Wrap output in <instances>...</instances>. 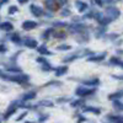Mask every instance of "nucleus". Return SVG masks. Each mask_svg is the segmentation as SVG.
<instances>
[{
    "label": "nucleus",
    "instance_id": "nucleus-1",
    "mask_svg": "<svg viewBox=\"0 0 123 123\" xmlns=\"http://www.w3.org/2000/svg\"><path fill=\"white\" fill-rule=\"evenodd\" d=\"M0 78H1L3 80H6V81H12V83H17V84H27L30 81V75L27 74H14V75H9V74H5V73H0Z\"/></svg>",
    "mask_w": 123,
    "mask_h": 123
},
{
    "label": "nucleus",
    "instance_id": "nucleus-2",
    "mask_svg": "<svg viewBox=\"0 0 123 123\" xmlns=\"http://www.w3.org/2000/svg\"><path fill=\"white\" fill-rule=\"evenodd\" d=\"M96 92V89L95 87H87V86H79L75 89V95L79 96V97H87V96H91Z\"/></svg>",
    "mask_w": 123,
    "mask_h": 123
},
{
    "label": "nucleus",
    "instance_id": "nucleus-3",
    "mask_svg": "<svg viewBox=\"0 0 123 123\" xmlns=\"http://www.w3.org/2000/svg\"><path fill=\"white\" fill-rule=\"evenodd\" d=\"M68 28L70 32H73V33H83V32H86L87 31V25L83 24V22H73L71 25H68Z\"/></svg>",
    "mask_w": 123,
    "mask_h": 123
},
{
    "label": "nucleus",
    "instance_id": "nucleus-4",
    "mask_svg": "<svg viewBox=\"0 0 123 123\" xmlns=\"http://www.w3.org/2000/svg\"><path fill=\"white\" fill-rule=\"evenodd\" d=\"M18 107H20V101H12L11 104H10V106L7 107L6 112L4 113L3 119H4V121H7V119H9L10 117H11L12 115H15L16 112H17Z\"/></svg>",
    "mask_w": 123,
    "mask_h": 123
},
{
    "label": "nucleus",
    "instance_id": "nucleus-5",
    "mask_svg": "<svg viewBox=\"0 0 123 123\" xmlns=\"http://www.w3.org/2000/svg\"><path fill=\"white\" fill-rule=\"evenodd\" d=\"M95 20L97 21V24H98L100 26H105V27L112 22V18H110V17H108L106 14H105V15H104V14H101L100 11H96Z\"/></svg>",
    "mask_w": 123,
    "mask_h": 123
},
{
    "label": "nucleus",
    "instance_id": "nucleus-6",
    "mask_svg": "<svg viewBox=\"0 0 123 123\" xmlns=\"http://www.w3.org/2000/svg\"><path fill=\"white\" fill-rule=\"evenodd\" d=\"M106 15L110 18H112V21H113V20H116V18H118L121 16V11H119V9H117L116 6L110 5V6L106 7Z\"/></svg>",
    "mask_w": 123,
    "mask_h": 123
},
{
    "label": "nucleus",
    "instance_id": "nucleus-7",
    "mask_svg": "<svg viewBox=\"0 0 123 123\" xmlns=\"http://www.w3.org/2000/svg\"><path fill=\"white\" fill-rule=\"evenodd\" d=\"M30 11H31V14H32L33 16H36V17H41V16H43V15L46 14V12L43 11L42 7L38 6V5H35V4L30 5Z\"/></svg>",
    "mask_w": 123,
    "mask_h": 123
},
{
    "label": "nucleus",
    "instance_id": "nucleus-8",
    "mask_svg": "<svg viewBox=\"0 0 123 123\" xmlns=\"http://www.w3.org/2000/svg\"><path fill=\"white\" fill-rule=\"evenodd\" d=\"M107 57V53L106 52H102L100 54H92L87 58V62H92V63H98V62H102L105 60Z\"/></svg>",
    "mask_w": 123,
    "mask_h": 123
},
{
    "label": "nucleus",
    "instance_id": "nucleus-9",
    "mask_svg": "<svg viewBox=\"0 0 123 123\" xmlns=\"http://www.w3.org/2000/svg\"><path fill=\"white\" fill-rule=\"evenodd\" d=\"M36 96H37V91L31 90V91L25 92V94L21 96V101H25V102H27V101H32V100L36 98Z\"/></svg>",
    "mask_w": 123,
    "mask_h": 123
},
{
    "label": "nucleus",
    "instance_id": "nucleus-10",
    "mask_svg": "<svg viewBox=\"0 0 123 123\" xmlns=\"http://www.w3.org/2000/svg\"><path fill=\"white\" fill-rule=\"evenodd\" d=\"M83 112L84 113H92V115H101V108L98 107H94V106H84L83 107Z\"/></svg>",
    "mask_w": 123,
    "mask_h": 123
},
{
    "label": "nucleus",
    "instance_id": "nucleus-11",
    "mask_svg": "<svg viewBox=\"0 0 123 123\" xmlns=\"http://www.w3.org/2000/svg\"><path fill=\"white\" fill-rule=\"evenodd\" d=\"M5 69H6L7 73H14V74H20V73H22V69L20 68L16 63H12V64L6 65Z\"/></svg>",
    "mask_w": 123,
    "mask_h": 123
},
{
    "label": "nucleus",
    "instance_id": "nucleus-12",
    "mask_svg": "<svg viewBox=\"0 0 123 123\" xmlns=\"http://www.w3.org/2000/svg\"><path fill=\"white\" fill-rule=\"evenodd\" d=\"M38 26V24L36 21H32V20H26V21L22 22V28L25 31H31V30H33Z\"/></svg>",
    "mask_w": 123,
    "mask_h": 123
},
{
    "label": "nucleus",
    "instance_id": "nucleus-13",
    "mask_svg": "<svg viewBox=\"0 0 123 123\" xmlns=\"http://www.w3.org/2000/svg\"><path fill=\"white\" fill-rule=\"evenodd\" d=\"M44 5H46L47 10H49V11H55L59 7V4L55 0H44Z\"/></svg>",
    "mask_w": 123,
    "mask_h": 123
},
{
    "label": "nucleus",
    "instance_id": "nucleus-14",
    "mask_svg": "<svg viewBox=\"0 0 123 123\" xmlns=\"http://www.w3.org/2000/svg\"><path fill=\"white\" fill-rule=\"evenodd\" d=\"M107 98H108L110 101H115V100H121V98H123V89H122V90H117V91H115V92H112V94H110V95L107 96Z\"/></svg>",
    "mask_w": 123,
    "mask_h": 123
},
{
    "label": "nucleus",
    "instance_id": "nucleus-15",
    "mask_svg": "<svg viewBox=\"0 0 123 123\" xmlns=\"http://www.w3.org/2000/svg\"><path fill=\"white\" fill-rule=\"evenodd\" d=\"M24 44L27 48H31V49H35V48L38 47V42H37V39H35V38H26Z\"/></svg>",
    "mask_w": 123,
    "mask_h": 123
},
{
    "label": "nucleus",
    "instance_id": "nucleus-16",
    "mask_svg": "<svg viewBox=\"0 0 123 123\" xmlns=\"http://www.w3.org/2000/svg\"><path fill=\"white\" fill-rule=\"evenodd\" d=\"M70 106L71 107H74V108H83L85 106V100L84 97H80L79 100H73V101H70Z\"/></svg>",
    "mask_w": 123,
    "mask_h": 123
},
{
    "label": "nucleus",
    "instance_id": "nucleus-17",
    "mask_svg": "<svg viewBox=\"0 0 123 123\" xmlns=\"http://www.w3.org/2000/svg\"><path fill=\"white\" fill-rule=\"evenodd\" d=\"M75 6H76L79 12H85L87 10V7H89V5L85 1H81V0H76V1H75Z\"/></svg>",
    "mask_w": 123,
    "mask_h": 123
},
{
    "label": "nucleus",
    "instance_id": "nucleus-18",
    "mask_svg": "<svg viewBox=\"0 0 123 123\" xmlns=\"http://www.w3.org/2000/svg\"><path fill=\"white\" fill-rule=\"evenodd\" d=\"M36 49H37V52H38L41 55H52V54H53V53L50 52V50H49L48 48H47V46H46V44L38 46Z\"/></svg>",
    "mask_w": 123,
    "mask_h": 123
},
{
    "label": "nucleus",
    "instance_id": "nucleus-19",
    "mask_svg": "<svg viewBox=\"0 0 123 123\" xmlns=\"http://www.w3.org/2000/svg\"><path fill=\"white\" fill-rule=\"evenodd\" d=\"M83 84L85 86H91V87H96L100 84V79L94 78V79H89V80H83Z\"/></svg>",
    "mask_w": 123,
    "mask_h": 123
},
{
    "label": "nucleus",
    "instance_id": "nucleus-20",
    "mask_svg": "<svg viewBox=\"0 0 123 123\" xmlns=\"http://www.w3.org/2000/svg\"><path fill=\"white\" fill-rule=\"evenodd\" d=\"M0 30L1 31H6V32H10V31L14 30V25L9 21H4V22H0Z\"/></svg>",
    "mask_w": 123,
    "mask_h": 123
},
{
    "label": "nucleus",
    "instance_id": "nucleus-21",
    "mask_svg": "<svg viewBox=\"0 0 123 123\" xmlns=\"http://www.w3.org/2000/svg\"><path fill=\"white\" fill-rule=\"evenodd\" d=\"M55 70V76H63L68 73V67L67 65H60V67H57Z\"/></svg>",
    "mask_w": 123,
    "mask_h": 123
},
{
    "label": "nucleus",
    "instance_id": "nucleus-22",
    "mask_svg": "<svg viewBox=\"0 0 123 123\" xmlns=\"http://www.w3.org/2000/svg\"><path fill=\"white\" fill-rule=\"evenodd\" d=\"M76 39H78V42H79V43L87 42V41L90 39V36H89V33H87V31H86V32H83V33L76 35Z\"/></svg>",
    "mask_w": 123,
    "mask_h": 123
},
{
    "label": "nucleus",
    "instance_id": "nucleus-23",
    "mask_svg": "<svg viewBox=\"0 0 123 123\" xmlns=\"http://www.w3.org/2000/svg\"><path fill=\"white\" fill-rule=\"evenodd\" d=\"M108 63H110L111 65H117V67H121V68L123 69V60L119 59L118 57H111Z\"/></svg>",
    "mask_w": 123,
    "mask_h": 123
},
{
    "label": "nucleus",
    "instance_id": "nucleus-24",
    "mask_svg": "<svg viewBox=\"0 0 123 123\" xmlns=\"http://www.w3.org/2000/svg\"><path fill=\"white\" fill-rule=\"evenodd\" d=\"M10 41H11L12 43H15V44H22L24 43L22 41H21V37H20V35L17 32L11 33V36H10Z\"/></svg>",
    "mask_w": 123,
    "mask_h": 123
},
{
    "label": "nucleus",
    "instance_id": "nucleus-25",
    "mask_svg": "<svg viewBox=\"0 0 123 123\" xmlns=\"http://www.w3.org/2000/svg\"><path fill=\"white\" fill-rule=\"evenodd\" d=\"M107 119L112 123H123V116H115V115H108Z\"/></svg>",
    "mask_w": 123,
    "mask_h": 123
},
{
    "label": "nucleus",
    "instance_id": "nucleus-26",
    "mask_svg": "<svg viewBox=\"0 0 123 123\" xmlns=\"http://www.w3.org/2000/svg\"><path fill=\"white\" fill-rule=\"evenodd\" d=\"M53 32H54V28H47V30H44V32L42 33V39L43 41H48L49 39V37H50V35H53Z\"/></svg>",
    "mask_w": 123,
    "mask_h": 123
},
{
    "label": "nucleus",
    "instance_id": "nucleus-27",
    "mask_svg": "<svg viewBox=\"0 0 123 123\" xmlns=\"http://www.w3.org/2000/svg\"><path fill=\"white\" fill-rule=\"evenodd\" d=\"M41 107V106H43V107H53L54 104L52 101H49V100H42V101H39L38 104H37V107Z\"/></svg>",
    "mask_w": 123,
    "mask_h": 123
},
{
    "label": "nucleus",
    "instance_id": "nucleus-28",
    "mask_svg": "<svg viewBox=\"0 0 123 123\" xmlns=\"http://www.w3.org/2000/svg\"><path fill=\"white\" fill-rule=\"evenodd\" d=\"M105 33H106V27H105V26H101L100 28H97V30H96L95 36H96V38H101Z\"/></svg>",
    "mask_w": 123,
    "mask_h": 123
},
{
    "label": "nucleus",
    "instance_id": "nucleus-29",
    "mask_svg": "<svg viewBox=\"0 0 123 123\" xmlns=\"http://www.w3.org/2000/svg\"><path fill=\"white\" fill-rule=\"evenodd\" d=\"M113 108L116 111H123V102L121 100H115L113 101Z\"/></svg>",
    "mask_w": 123,
    "mask_h": 123
},
{
    "label": "nucleus",
    "instance_id": "nucleus-30",
    "mask_svg": "<svg viewBox=\"0 0 123 123\" xmlns=\"http://www.w3.org/2000/svg\"><path fill=\"white\" fill-rule=\"evenodd\" d=\"M53 36H54L55 38H60V39H63V38H65V37H67V32H65V31H55V30H54Z\"/></svg>",
    "mask_w": 123,
    "mask_h": 123
},
{
    "label": "nucleus",
    "instance_id": "nucleus-31",
    "mask_svg": "<svg viewBox=\"0 0 123 123\" xmlns=\"http://www.w3.org/2000/svg\"><path fill=\"white\" fill-rule=\"evenodd\" d=\"M41 69H42L43 71H50V70H53V67H52V64L50 63H48V62H46L44 64H42V67H41Z\"/></svg>",
    "mask_w": 123,
    "mask_h": 123
},
{
    "label": "nucleus",
    "instance_id": "nucleus-32",
    "mask_svg": "<svg viewBox=\"0 0 123 123\" xmlns=\"http://www.w3.org/2000/svg\"><path fill=\"white\" fill-rule=\"evenodd\" d=\"M71 49V46L70 44H59V46H57V50H70Z\"/></svg>",
    "mask_w": 123,
    "mask_h": 123
},
{
    "label": "nucleus",
    "instance_id": "nucleus-33",
    "mask_svg": "<svg viewBox=\"0 0 123 123\" xmlns=\"http://www.w3.org/2000/svg\"><path fill=\"white\" fill-rule=\"evenodd\" d=\"M62 86V81H57V80H53V81H49V83H47V84H44V86L47 87V86Z\"/></svg>",
    "mask_w": 123,
    "mask_h": 123
},
{
    "label": "nucleus",
    "instance_id": "nucleus-34",
    "mask_svg": "<svg viewBox=\"0 0 123 123\" xmlns=\"http://www.w3.org/2000/svg\"><path fill=\"white\" fill-rule=\"evenodd\" d=\"M48 117H49V115H47V113H41L39 117H38V122L39 123H44L48 119Z\"/></svg>",
    "mask_w": 123,
    "mask_h": 123
},
{
    "label": "nucleus",
    "instance_id": "nucleus-35",
    "mask_svg": "<svg viewBox=\"0 0 123 123\" xmlns=\"http://www.w3.org/2000/svg\"><path fill=\"white\" fill-rule=\"evenodd\" d=\"M18 11V7L17 6H15V5H11L9 7V10H7V12H9V15H14V14H16Z\"/></svg>",
    "mask_w": 123,
    "mask_h": 123
},
{
    "label": "nucleus",
    "instance_id": "nucleus-36",
    "mask_svg": "<svg viewBox=\"0 0 123 123\" xmlns=\"http://www.w3.org/2000/svg\"><path fill=\"white\" fill-rule=\"evenodd\" d=\"M70 15H71V12H70L69 9H63V10H62V12H60L62 17H67V16H70Z\"/></svg>",
    "mask_w": 123,
    "mask_h": 123
},
{
    "label": "nucleus",
    "instance_id": "nucleus-37",
    "mask_svg": "<svg viewBox=\"0 0 123 123\" xmlns=\"http://www.w3.org/2000/svg\"><path fill=\"white\" fill-rule=\"evenodd\" d=\"M53 26H54V27H67L68 24H67V22H59V21H57V22L53 24Z\"/></svg>",
    "mask_w": 123,
    "mask_h": 123
},
{
    "label": "nucleus",
    "instance_id": "nucleus-38",
    "mask_svg": "<svg viewBox=\"0 0 123 123\" xmlns=\"http://www.w3.org/2000/svg\"><path fill=\"white\" fill-rule=\"evenodd\" d=\"M86 117L85 116H83V115H79L78 116V123H84V122H86Z\"/></svg>",
    "mask_w": 123,
    "mask_h": 123
},
{
    "label": "nucleus",
    "instance_id": "nucleus-39",
    "mask_svg": "<svg viewBox=\"0 0 123 123\" xmlns=\"http://www.w3.org/2000/svg\"><path fill=\"white\" fill-rule=\"evenodd\" d=\"M36 62H37V63H39L41 65H42V64H44L46 62H47V59H46V58H43V57H38V58L36 59Z\"/></svg>",
    "mask_w": 123,
    "mask_h": 123
},
{
    "label": "nucleus",
    "instance_id": "nucleus-40",
    "mask_svg": "<svg viewBox=\"0 0 123 123\" xmlns=\"http://www.w3.org/2000/svg\"><path fill=\"white\" fill-rule=\"evenodd\" d=\"M26 116H27V111L22 112V113H21V115H20V116L17 117V119H16V121H17V122H18V121H22V119H24V118H25Z\"/></svg>",
    "mask_w": 123,
    "mask_h": 123
},
{
    "label": "nucleus",
    "instance_id": "nucleus-41",
    "mask_svg": "<svg viewBox=\"0 0 123 123\" xmlns=\"http://www.w3.org/2000/svg\"><path fill=\"white\" fill-rule=\"evenodd\" d=\"M6 50H7V47L4 43H0V53H5Z\"/></svg>",
    "mask_w": 123,
    "mask_h": 123
},
{
    "label": "nucleus",
    "instance_id": "nucleus-42",
    "mask_svg": "<svg viewBox=\"0 0 123 123\" xmlns=\"http://www.w3.org/2000/svg\"><path fill=\"white\" fill-rule=\"evenodd\" d=\"M94 3H95L97 6H100V7H101V6H104V4H105V3H104V0H94Z\"/></svg>",
    "mask_w": 123,
    "mask_h": 123
},
{
    "label": "nucleus",
    "instance_id": "nucleus-43",
    "mask_svg": "<svg viewBox=\"0 0 123 123\" xmlns=\"http://www.w3.org/2000/svg\"><path fill=\"white\" fill-rule=\"evenodd\" d=\"M69 100H70V98H64V97H63V98H58L57 102H58V104H64V102H68Z\"/></svg>",
    "mask_w": 123,
    "mask_h": 123
},
{
    "label": "nucleus",
    "instance_id": "nucleus-44",
    "mask_svg": "<svg viewBox=\"0 0 123 123\" xmlns=\"http://www.w3.org/2000/svg\"><path fill=\"white\" fill-rule=\"evenodd\" d=\"M55 1L59 4V6H62V5H65V4H68V0H55Z\"/></svg>",
    "mask_w": 123,
    "mask_h": 123
},
{
    "label": "nucleus",
    "instance_id": "nucleus-45",
    "mask_svg": "<svg viewBox=\"0 0 123 123\" xmlns=\"http://www.w3.org/2000/svg\"><path fill=\"white\" fill-rule=\"evenodd\" d=\"M117 1H118V0H104V3H106V4H111V5H112V4H116Z\"/></svg>",
    "mask_w": 123,
    "mask_h": 123
},
{
    "label": "nucleus",
    "instance_id": "nucleus-46",
    "mask_svg": "<svg viewBox=\"0 0 123 123\" xmlns=\"http://www.w3.org/2000/svg\"><path fill=\"white\" fill-rule=\"evenodd\" d=\"M112 78L116 79V80H122L123 81V74L122 75H112Z\"/></svg>",
    "mask_w": 123,
    "mask_h": 123
},
{
    "label": "nucleus",
    "instance_id": "nucleus-47",
    "mask_svg": "<svg viewBox=\"0 0 123 123\" xmlns=\"http://www.w3.org/2000/svg\"><path fill=\"white\" fill-rule=\"evenodd\" d=\"M7 1H9V0H0V7H1L4 4H6Z\"/></svg>",
    "mask_w": 123,
    "mask_h": 123
},
{
    "label": "nucleus",
    "instance_id": "nucleus-48",
    "mask_svg": "<svg viewBox=\"0 0 123 123\" xmlns=\"http://www.w3.org/2000/svg\"><path fill=\"white\" fill-rule=\"evenodd\" d=\"M17 1L20 4H26V3H28V0H17Z\"/></svg>",
    "mask_w": 123,
    "mask_h": 123
},
{
    "label": "nucleus",
    "instance_id": "nucleus-49",
    "mask_svg": "<svg viewBox=\"0 0 123 123\" xmlns=\"http://www.w3.org/2000/svg\"><path fill=\"white\" fill-rule=\"evenodd\" d=\"M25 123H35V122H31V121H27V122H25Z\"/></svg>",
    "mask_w": 123,
    "mask_h": 123
},
{
    "label": "nucleus",
    "instance_id": "nucleus-50",
    "mask_svg": "<svg viewBox=\"0 0 123 123\" xmlns=\"http://www.w3.org/2000/svg\"><path fill=\"white\" fill-rule=\"evenodd\" d=\"M0 73H1V71H0Z\"/></svg>",
    "mask_w": 123,
    "mask_h": 123
}]
</instances>
